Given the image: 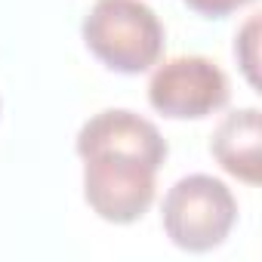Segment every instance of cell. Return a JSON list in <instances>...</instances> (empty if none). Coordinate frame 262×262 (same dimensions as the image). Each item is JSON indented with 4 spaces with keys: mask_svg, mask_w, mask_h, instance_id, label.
<instances>
[{
    "mask_svg": "<svg viewBox=\"0 0 262 262\" xmlns=\"http://www.w3.org/2000/svg\"><path fill=\"white\" fill-rule=\"evenodd\" d=\"M83 161V201L111 222L129 225L148 213L158 191V167L126 151H90Z\"/></svg>",
    "mask_w": 262,
    "mask_h": 262,
    "instance_id": "3957f363",
    "label": "cell"
},
{
    "mask_svg": "<svg viewBox=\"0 0 262 262\" xmlns=\"http://www.w3.org/2000/svg\"><path fill=\"white\" fill-rule=\"evenodd\" d=\"M77 155H90V151H126V155H136L148 164H155L158 170L164 167L170 148L167 139L161 136V129L136 114L129 108H105L99 114H93L77 133L74 142Z\"/></svg>",
    "mask_w": 262,
    "mask_h": 262,
    "instance_id": "5b68a950",
    "label": "cell"
},
{
    "mask_svg": "<svg viewBox=\"0 0 262 262\" xmlns=\"http://www.w3.org/2000/svg\"><path fill=\"white\" fill-rule=\"evenodd\" d=\"M210 155L228 176L247 185H259L262 179V114L259 108L228 111L219 120V126L213 129Z\"/></svg>",
    "mask_w": 262,
    "mask_h": 262,
    "instance_id": "8992f818",
    "label": "cell"
},
{
    "mask_svg": "<svg viewBox=\"0 0 262 262\" xmlns=\"http://www.w3.org/2000/svg\"><path fill=\"white\" fill-rule=\"evenodd\" d=\"M182 4L204 19H225L231 13H237L241 7L253 4V0H182Z\"/></svg>",
    "mask_w": 262,
    "mask_h": 262,
    "instance_id": "ba28073f",
    "label": "cell"
},
{
    "mask_svg": "<svg viewBox=\"0 0 262 262\" xmlns=\"http://www.w3.org/2000/svg\"><path fill=\"white\" fill-rule=\"evenodd\" d=\"M256 37H259V19L250 16L247 25H244V28L237 31V37H234V56H237V65L244 68L250 86H259V74H256V65H259V56H256L259 40H256Z\"/></svg>",
    "mask_w": 262,
    "mask_h": 262,
    "instance_id": "52a82bcc",
    "label": "cell"
},
{
    "mask_svg": "<svg viewBox=\"0 0 262 262\" xmlns=\"http://www.w3.org/2000/svg\"><path fill=\"white\" fill-rule=\"evenodd\" d=\"M161 222L167 237L185 253H210L225 244L237 222L234 191L207 173L182 176L161 207Z\"/></svg>",
    "mask_w": 262,
    "mask_h": 262,
    "instance_id": "7a4b0ae2",
    "label": "cell"
},
{
    "mask_svg": "<svg viewBox=\"0 0 262 262\" xmlns=\"http://www.w3.org/2000/svg\"><path fill=\"white\" fill-rule=\"evenodd\" d=\"M86 50L117 74H142L164 56V25L142 0H96L83 19Z\"/></svg>",
    "mask_w": 262,
    "mask_h": 262,
    "instance_id": "6da1fadb",
    "label": "cell"
},
{
    "mask_svg": "<svg viewBox=\"0 0 262 262\" xmlns=\"http://www.w3.org/2000/svg\"><path fill=\"white\" fill-rule=\"evenodd\" d=\"M231 96L225 71L207 56H176L151 71L148 102L173 120H201L225 108Z\"/></svg>",
    "mask_w": 262,
    "mask_h": 262,
    "instance_id": "277c9868",
    "label": "cell"
}]
</instances>
